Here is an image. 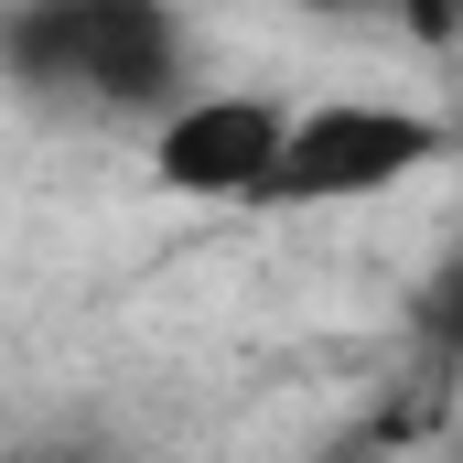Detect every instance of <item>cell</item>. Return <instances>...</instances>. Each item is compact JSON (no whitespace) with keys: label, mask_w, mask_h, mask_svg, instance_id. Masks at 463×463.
Masks as SVG:
<instances>
[{"label":"cell","mask_w":463,"mask_h":463,"mask_svg":"<svg viewBox=\"0 0 463 463\" xmlns=\"http://www.w3.org/2000/svg\"><path fill=\"white\" fill-rule=\"evenodd\" d=\"M0 76L98 118H162L184 98V22L173 0H11Z\"/></svg>","instance_id":"obj_1"},{"label":"cell","mask_w":463,"mask_h":463,"mask_svg":"<svg viewBox=\"0 0 463 463\" xmlns=\"http://www.w3.org/2000/svg\"><path fill=\"white\" fill-rule=\"evenodd\" d=\"M420 162H442V118L388 109V98H324V109L280 118V151L248 205H355V194L410 184Z\"/></svg>","instance_id":"obj_2"},{"label":"cell","mask_w":463,"mask_h":463,"mask_svg":"<svg viewBox=\"0 0 463 463\" xmlns=\"http://www.w3.org/2000/svg\"><path fill=\"white\" fill-rule=\"evenodd\" d=\"M377 11H410L420 43H453V0H377Z\"/></svg>","instance_id":"obj_4"},{"label":"cell","mask_w":463,"mask_h":463,"mask_svg":"<svg viewBox=\"0 0 463 463\" xmlns=\"http://www.w3.org/2000/svg\"><path fill=\"white\" fill-rule=\"evenodd\" d=\"M313 11H377V0H313Z\"/></svg>","instance_id":"obj_5"},{"label":"cell","mask_w":463,"mask_h":463,"mask_svg":"<svg viewBox=\"0 0 463 463\" xmlns=\"http://www.w3.org/2000/svg\"><path fill=\"white\" fill-rule=\"evenodd\" d=\"M280 98H248V87H216V98H173L162 129H151V173L162 194H194V205H248L269 151H280Z\"/></svg>","instance_id":"obj_3"}]
</instances>
